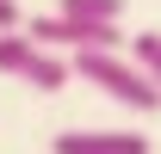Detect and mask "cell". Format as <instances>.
<instances>
[{
    "instance_id": "6da1fadb",
    "label": "cell",
    "mask_w": 161,
    "mask_h": 154,
    "mask_svg": "<svg viewBox=\"0 0 161 154\" xmlns=\"http://www.w3.org/2000/svg\"><path fill=\"white\" fill-rule=\"evenodd\" d=\"M75 74L87 80V86H99L112 105H124V111H161V86L149 80V68H142L136 56H118V49H80L75 56Z\"/></svg>"
},
{
    "instance_id": "7a4b0ae2",
    "label": "cell",
    "mask_w": 161,
    "mask_h": 154,
    "mask_svg": "<svg viewBox=\"0 0 161 154\" xmlns=\"http://www.w3.org/2000/svg\"><path fill=\"white\" fill-rule=\"evenodd\" d=\"M31 37L43 43V49H118L124 31L112 19H68V13H50V19H31Z\"/></svg>"
},
{
    "instance_id": "3957f363",
    "label": "cell",
    "mask_w": 161,
    "mask_h": 154,
    "mask_svg": "<svg viewBox=\"0 0 161 154\" xmlns=\"http://www.w3.org/2000/svg\"><path fill=\"white\" fill-rule=\"evenodd\" d=\"M50 154H149V136L136 130H62Z\"/></svg>"
},
{
    "instance_id": "277c9868",
    "label": "cell",
    "mask_w": 161,
    "mask_h": 154,
    "mask_svg": "<svg viewBox=\"0 0 161 154\" xmlns=\"http://www.w3.org/2000/svg\"><path fill=\"white\" fill-rule=\"evenodd\" d=\"M68 74H75V62L50 56V49L37 43V56H31V68H25V86H31V93H62V86H68Z\"/></svg>"
},
{
    "instance_id": "5b68a950",
    "label": "cell",
    "mask_w": 161,
    "mask_h": 154,
    "mask_svg": "<svg viewBox=\"0 0 161 154\" xmlns=\"http://www.w3.org/2000/svg\"><path fill=\"white\" fill-rule=\"evenodd\" d=\"M31 56H37V37H31V31H25V37H13V31L0 37V74H19V80H25Z\"/></svg>"
},
{
    "instance_id": "8992f818",
    "label": "cell",
    "mask_w": 161,
    "mask_h": 154,
    "mask_svg": "<svg viewBox=\"0 0 161 154\" xmlns=\"http://www.w3.org/2000/svg\"><path fill=\"white\" fill-rule=\"evenodd\" d=\"M130 56H136L142 68H149V80L161 86V31H136V37H130Z\"/></svg>"
},
{
    "instance_id": "52a82bcc",
    "label": "cell",
    "mask_w": 161,
    "mask_h": 154,
    "mask_svg": "<svg viewBox=\"0 0 161 154\" xmlns=\"http://www.w3.org/2000/svg\"><path fill=\"white\" fill-rule=\"evenodd\" d=\"M56 13H68V19H112V25H118L124 0H62Z\"/></svg>"
},
{
    "instance_id": "ba28073f",
    "label": "cell",
    "mask_w": 161,
    "mask_h": 154,
    "mask_svg": "<svg viewBox=\"0 0 161 154\" xmlns=\"http://www.w3.org/2000/svg\"><path fill=\"white\" fill-rule=\"evenodd\" d=\"M0 31H19V0H0Z\"/></svg>"
}]
</instances>
